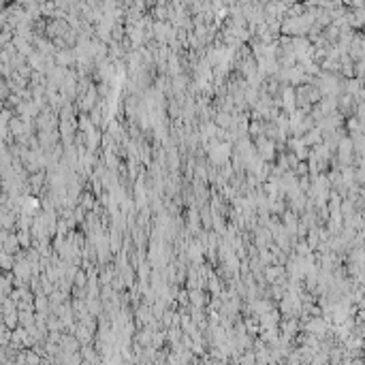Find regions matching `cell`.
<instances>
[{
    "instance_id": "2",
    "label": "cell",
    "mask_w": 365,
    "mask_h": 365,
    "mask_svg": "<svg viewBox=\"0 0 365 365\" xmlns=\"http://www.w3.org/2000/svg\"><path fill=\"white\" fill-rule=\"evenodd\" d=\"M284 274H286V267H282V265H272V267L265 269V280H267V282H278Z\"/></svg>"
},
{
    "instance_id": "5",
    "label": "cell",
    "mask_w": 365,
    "mask_h": 365,
    "mask_svg": "<svg viewBox=\"0 0 365 365\" xmlns=\"http://www.w3.org/2000/svg\"><path fill=\"white\" fill-rule=\"evenodd\" d=\"M86 280H84V272L82 269H79V274H77V284H84Z\"/></svg>"
},
{
    "instance_id": "1",
    "label": "cell",
    "mask_w": 365,
    "mask_h": 365,
    "mask_svg": "<svg viewBox=\"0 0 365 365\" xmlns=\"http://www.w3.org/2000/svg\"><path fill=\"white\" fill-rule=\"evenodd\" d=\"M75 60H77V56L73 50H58V54H56V64L62 68H68V64H73Z\"/></svg>"
},
{
    "instance_id": "3",
    "label": "cell",
    "mask_w": 365,
    "mask_h": 365,
    "mask_svg": "<svg viewBox=\"0 0 365 365\" xmlns=\"http://www.w3.org/2000/svg\"><path fill=\"white\" fill-rule=\"evenodd\" d=\"M15 263H18V260L13 258V254H9V252H2V267H4V272L15 269Z\"/></svg>"
},
{
    "instance_id": "4",
    "label": "cell",
    "mask_w": 365,
    "mask_h": 365,
    "mask_svg": "<svg viewBox=\"0 0 365 365\" xmlns=\"http://www.w3.org/2000/svg\"><path fill=\"white\" fill-rule=\"evenodd\" d=\"M356 184L365 186V166H359V169H356Z\"/></svg>"
}]
</instances>
